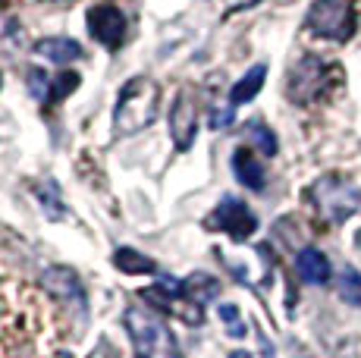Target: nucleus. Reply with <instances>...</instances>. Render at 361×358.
I'll return each mask as SVG.
<instances>
[{
	"label": "nucleus",
	"mask_w": 361,
	"mask_h": 358,
	"mask_svg": "<svg viewBox=\"0 0 361 358\" xmlns=\"http://www.w3.org/2000/svg\"><path fill=\"white\" fill-rule=\"evenodd\" d=\"M157 107H161V85L148 75H135L123 85L120 98L114 110V132L116 135H135L148 129L157 120Z\"/></svg>",
	"instance_id": "f257e3e1"
},
{
	"label": "nucleus",
	"mask_w": 361,
	"mask_h": 358,
	"mask_svg": "<svg viewBox=\"0 0 361 358\" xmlns=\"http://www.w3.org/2000/svg\"><path fill=\"white\" fill-rule=\"evenodd\" d=\"M311 202L317 204V211L327 220L343 223L361 208V189L343 176H324L311 189Z\"/></svg>",
	"instance_id": "f03ea898"
},
{
	"label": "nucleus",
	"mask_w": 361,
	"mask_h": 358,
	"mask_svg": "<svg viewBox=\"0 0 361 358\" xmlns=\"http://www.w3.org/2000/svg\"><path fill=\"white\" fill-rule=\"evenodd\" d=\"M305 25L321 38L349 41L355 32V10H352L349 0H314Z\"/></svg>",
	"instance_id": "7ed1b4c3"
},
{
	"label": "nucleus",
	"mask_w": 361,
	"mask_h": 358,
	"mask_svg": "<svg viewBox=\"0 0 361 358\" xmlns=\"http://www.w3.org/2000/svg\"><path fill=\"white\" fill-rule=\"evenodd\" d=\"M330 66L321 57H302L286 75V94L295 104H314L330 88Z\"/></svg>",
	"instance_id": "20e7f679"
},
{
	"label": "nucleus",
	"mask_w": 361,
	"mask_h": 358,
	"mask_svg": "<svg viewBox=\"0 0 361 358\" xmlns=\"http://www.w3.org/2000/svg\"><path fill=\"white\" fill-rule=\"evenodd\" d=\"M126 330L132 333V340L138 342V349H142L148 358H154V355L176 358V346H173L176 340H173V333L164 327L161 321L142 314L138 308H129L126 311Z\"/></svg>",
	"instance_id": "39448f33"
},
{
	"label": "nucleus",
	"mask_w": 361,
	"mask_h": 358,
	"mask_svg": "<svg viewBox=\"0 0 361 358\" xmlns=\"http://www.w3.org/2000/svg\"><path fill=\"white\" fill-rule=\"evenodd\" d=\"M207 226L224 230L235 242H245V239L258 230V217H255L252 208H248L245 202H239V198H224V202L217 204V211L211 214V220H207Z\"/></svg>",
	"instance_id": "423d86ee"
},
{
	"label": "nucleus",
	"mask_w": 361,
	"mask_h": 358,
	"mask_svg": "<svg viewBox=\"0 0 361 358\" xmlns=\"http://www.w3.org/2000/svg\"><path fill=\"white\" fill-rule=\"evenodd\" d=\"M170 135L179 151H189L198 135L195 98H192V92H185V88L176 94V101H173V107H170Z\"/></svg>",
	"instance_id": "0eeeda50"
},
{
	"label": "nucleus",
	"mask_w": 361,
	"mask_h": 358,
	"mask_svg": "<svg viewBox=\"0 0 361 358\" xmlns=\"http://www.w3.org/2000/svg\"><path fill=\"white\" fill-rule=\"evenodd\" d=\"M88 32L98 44L114 51L123 44V35H126V16L116 6H94V10H88Z\"/></svg>",
	"instance_id": "6e6552de"
},
{
	"label": "nucleus",
	"mask_w": 361,
	"mask_h": 358,
	"mask_svg": "<svg viewBox=\"0 0 361 358\" xmlns=\"http://www.w3.org/2000/svg\"><path fill=\"white\" fill-rule=\"evenodd\" d=\"M298 277L311 286H324L330 280V258L321 249H302L295 258Z\"/></svg>",
	"instance_id": "1a4fd4ad"
},
{
	"label": "nucleus",
	"mask_w": 361,
	"mask_h": 358,
	"mask_svg": "<svg viewBox=\"0 0 361 358\" xmlns=\"http://www.w3.org/2000/svg\"><path fill=\"white\" fill-rule=\"evenodd\" d=\"M233 170H235V179H239L242 185H248V189H255V192L264 189V167L255 161V154L248 148H235Z\"/></svg>",
	"instance_id": "9d476101"
},
{
	"label": "nucleus",
	"mask_w": 361,
	"mask_h": 358,
	"mask_svg": "<svg viewBox=\"0 0 361 358\" xmlns=\"http://www.w3.org/2000/svg\"><path fill=\"white\" fill-rule=\"evenodd\" d=\"M35 51H38L41 57L54 60V63H66V60L82 57V44L73 38H44L35 44Z\"/></svg>",
	"instance_id": "9b49d317"
},
{
	"label": "nucleus",
	"mask_w": 361,
	"mask_h": 358,
	"mask_svg": "<svg viewBox=\"0 0 361 358\" xmlns=\"http://www.w3.org/2000/svg\"><path fill=\"white\" fill-rule=\"evenodd\" d=\"M264 79H267V66L258 63V66H252L245 75H242L239 82L233 85V92H230V101L233 104H245V101H252L255 94L261 92V85H264Z\"/></svg>",
	"instance_id": "f8f14e48"
},
{
	"label": "nucleus",
	"mask_w": 361,
	"mask_h": 358,
	"mask_svg": "<svg viewBox=\"0 0 361 358\" xmlns=\"http://www.w3.org/2000/svg\"><path fill=\"white\" fill-rule=\"evenodd\" d=\"M114 264L120 267L123 273H157V264L151 258H145L142 252L135 249H120L114 252Z\"/></svg>",
	"instance_id": "ddd939ff"
},
{
	"label": "nucleus",
	"mask_w": 361,
	"mask_h": 358,
	"mask_svg": "<svg viewBox=\"0 0 361 358\" xmlns=\"http://www.w3.org/2000/svg\"><path fill=\"white\" fill-rule=\"evenodd\" d=\"M339 295H343V302H349V305H361V273L355 267H345L343 273H339Z\"/></svg>",
	"instance_id": "4468645a"
},
{
	"label": "nucleus",
	"mask_w": 361,
	"mask_h": 358,
	"mask_svg": "<svg viewBox=\"0 0 361 358\" xmlns=\"http://www.w3.org/2000/svg\"><path fill=\"white\" fill-rule=\"evenodd\" d=\"M248 132H252V142L258 144V148H261L267 157L276 154V139H274V132H270L264 123H252V126H248Z\"/></svg>",
	"instance_id": "2eb2a0df"
},
{
	"label": "nucleus",
	"mask_w": 361,
	"mask_h": 358,
	"mask_svg": "<svg viewBox=\"0 0 361 358\" xmlns=\"http://www.w3.org/2000/svg\"><path fill=\"white\" fill-rule=\"evenodd\" d=\"M220 318H224L226 333H230L233 340H242V336H245V323H239V308L235 305H220Z\"/></svg>",
	"instance_id": "dca6fc26"
},
{
	"label": "nucleus",
	"mask_w": 361,
	"mask_h": 358,
	"mask_svg": "<svg viewBox=\"0 0 361 358\" xmlns=\"http://www.w3.org/2000/svg\"><path fill=\"white\" fill-rule=\"evenodd\" d=\"M75 85H79V73H63V75L57 79V85L47 92V98H51V101H63L66 94L75 92Z\"/></svg>",
	"instance_id": "f3484780"
},
{
	"label": "nucleus",
	"mask_w": 361,
	"mask_h": 358,
	"mask_svg": "<svg viewBox=\"0 0 361 358\" xmlns=\"http://www.w3.org/2000/svg\"><path fill=\"white\" fill-rule=\"evenodd\" d=\"M29 92L35 94V98H44L51 88H47V75L41 73V70H32L29 73Z\"/></svg>",
	"instance_id": "a211bd4d"
},
{
	"label": "nucleus",
	"mask_w": 361,
	"mask_h": 358,
	"mask_svg": "<svg viewBox=\"0 0 361 358\" xmlns=\"http://www.w3.org/2000/svg\"><path fill=\"white\" fill-rule=\"evenodd\" d=\"M230 123H233V110H230V107H224V113H220V110H217V113L211 116V126H214V129H220V126H230Z\"/></svg>",
	"instance_id": "6ab92c4d"
},
{
	"label": "nucleus",
	"mask_w": 361,
	"mask_h": 358,
	"mask_svg": "<svg viewBox=\"0 0 361 358\" xmlns=\"http://www.w3.org/2000/svg\"><path fill=\"white\" fill-rule=\"evenodd\" d=\"M355 245H358V249H361V230L355 233Z\"/></svg>",
	"instance_id": "aec40b11"
},
{
	"label": "nucleus",
	"mask_w": 361,
	"mask_h": 358,
	"mask_svg": "<svg viewBox=\"0 0 361 358\" xmlns=\"http://www.w3.org/2000/svg\"><path fill=\"white\" fill-rule=\"evenodd\" d=\"M0 82H4V75H0Z\"/></svg>",
	"instance_id": "412c9836"
},
{
	"label": "nucleus",
	"mask_w": 361,
	"mask_h": 358,
	"mask_svg": "<svg viewBox=\"0 0 361 358\" xmlns=\"http://www.w3.org/2000/svg\"><path fill=\"white\" fill-rule=\"evenodd\" d=\"M145 358H148V355H145Z\"/></svg>",
	"instance_id": "4be33fe9"
}]
</instances>
